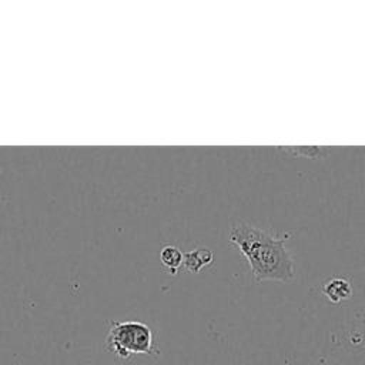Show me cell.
Returning a JSON list of instances; mask_svg holds the SVG:
<instances>
[{
  "mask_svg": "<svg viewBox=\"0 0 365 365\" xmlns=\"http://www.w3.org/2000/svg\"><path fill=\"white\" fill-rule=\"evenodd\" d=\"M106 345L120 359H128L131 355L154 354L153 331L147 324L138 321H113Z\"/></svg>",
  "mask_w": 365,
  "mask_h": 365,
  "instance_id": "obj_2",
  "label": "cell"
},
{
  "mask_svg": "<svg viewBox=\"0 0 365 365\" xmlns=\"http://www.w3.org/2000/svg\"><path fill=\"white\" fill-rule=\"evenodd\" d=\"M285 151L294 154V155H302V157H321L327 153L325 147H284Z\"/></svg>",
  "mask_w": 365,
  "mask_h": 365,
  "instance_id": "obj_6",
  "label": "cell"
},
{
  "mask_svg": "<svg viewBox=\"0 0 365 365\" xmlns=\"http://www.w3.org/2000/svg\"><path fill=\"white\" fill-rule=\"evenodd\" d=\"M211 261H212V252L210 250H207V248L192 250L191 252L184 255V264L192 272L200 271L205 265L211 264Z\"/></svg>",
  "mask_w": 365,
  "mask_h": 365,
  "instance_id": "obj_4",
  "label": "cell"
},
{
  "mask_svg": "<svg viewBox=\"0 0 365 365\" xmlns=\"http://www.w3.org/2000/svg\"><path fill=\"white\" fill-rule=\"evenodd\" d=\"M322 292L331 302L338 304L344 299L351 298L354 291L349 279H346L345 277H334L322 285Z\"/></svg>",
  "mask_w": 365,
  "mask_h": 365,
  "instance_id": "obj_3",
  "label": "cell"
},
{
  "mask_svg": "<svg viewBox=\"0 0 365 365\" xmlns=\"http://www.w3.org/2000/svg\"><path fill=\"white\" fill-rule=\"evenodd\" d=\"M160 258H161L163 265H164L171 274H174V272L181 267V264L184 262V255L180 252L178 248H175V247H173V245H165V247L161 250Z\"/></svg>",
  "mask_w": 365,
  "mask_h": 365,
  "instance_id": "obj_5",
  "label": "cell"
},
{
  "mask_svg": "<svg viewBox=\"0 0 365 365\" xmlns=\"http://www.w3.org/2000/svg\"><path fill=\"white\" fill-rule=\"evenodd\" d=\"M230 242L237 245L247 258L254 281H291L294 264L285 248V238L271 234L247 222H237L230 230Z\"/></svg>",
  "mask_w": 365,
  "mask_h": 365,
  "instance_id": "obj_1",
  "label": "cell"
}]
</instances>
